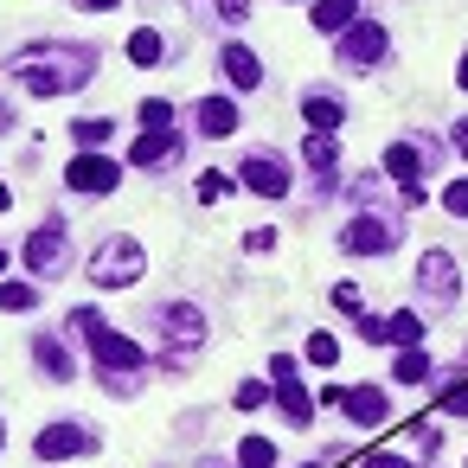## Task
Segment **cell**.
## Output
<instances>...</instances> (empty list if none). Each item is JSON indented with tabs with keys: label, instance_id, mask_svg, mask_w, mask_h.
Returning a JSON list of instances; mask_svg holds the SVG:
<instances>
[{
	"label": "cell",
	"instance_id": "cell-1",
	"mask_svg": "<svg viewBox=\"0 0 468 468\" xmlns=\"http://www.w3.org/2000/svg\"><path fill=\"white\" fill-rule=\"evenodd\" d=\"M33 97H58V90H78V84H90V71H97V52L90 46H27V52H14V65H7Z\"/></svg>",
	"mask_w": 468,
	"mask_h": 468
},
{
	"label": "cell",
	"instance_id": "cell-2",
	"mask_svg": "<svg viewBox=\"0 0 468 468\" xmlns=\"http://www.w3.org/2000/svg\"><path fill=\"white\" fill-rule=\"evenodd\" d=\"M71 334H90L103 378H110V372H142V366H148V353H142L135 340H122L116 327H103V314H97V308H78V314H71Z\"/></svg>",
	"mask_w": 468,
	"mask_h": 468
},
{
	"label": "cell",
	"instance_id": "cell-3",
	"mask_svg": "<svg viewBox=\"0 0 468 468\" xmlns=\"http://www.w3.org/2000/svg\"><path fill=\"white\" fill-rule=\"evenodd\" d=\"M142 270H148V257H142L135 238H110V244L90 257V282H97V289H135Z\"/></svg>",
	"mask_w": 468,
	"mask_h": 468
},
{
	"label": "cell",
	"instance_id": "cell-4",
	"mask_svg": "<svg viewBox=\"0 0 468 468\" xmlns=\"http://www.w3.org/2000/svg\"><path fill=\"white\" fill-rule=\"evenodd\" d=\"M270 378H276V391H270V398L282 404V417H289V423H314V398L295 385V359H289V353H276V359H270Z\"/></svg>",
	"mask_w": 468,
	"mask_h": 468
},
{
	"label": "cell",
	"instance_id": "cell-5",
	"mask_svg": "<svg viewBox=\"0 0 468 468\" xmlns=\"http://www.w3.org/2000/svg\"><path fill=\"white\" fill-rule=\"evenodd\" d=\"M398 238H391V225L385 218H372V212H359V218H346V231H340V250L346 257H385Z\"/></svg>",
	"mask_w": 468,
	"mask_h": 468
},
{
	"label": "cell",
	"instance_id": "cell-6",
	"mask_svg": "<svg viewBox=\"0 0 468 468\" xmlns=\"http://www.w3.org/2000/svg\"><path fill=\"white\" fill-rule=\"evenodd\" d=\"M33 449H39V462H71V455H90L97 436H90L84 423H46Z\"/></svg>",
	"mask_w": 468,
	"mask_h": 468
},
{
	"label": "cell",
	"instance_id": "cell-7",
	"mask_svg": "<svg viewBox=\"0 0 468 468\" xmlns=\"http://www.w3.org/2000/svg\"><path fill=\"white\" fill-rule=\"evenodd\" d=\"M385 46H391V39H385V27H372V20H353V27L340 33V58H346L353 71L378 65V58H385Z\"/></svg>",
	"mask_w": 468,
	"mask_h": 468
},
{
	"label": "cell",
	"instance_id": "cell-8",
	"mask_svg": "<svg viewBox=\"0 0 468 468\" xmlns=\"http://www.w3.org/2000/svg\"><path fill=\"white\" fill-rule=\"evenodd\" d=\"M116 180H122V167L110 154H78L65 167V186H78V193H116Z\"/></svg>",
	"mask_w": 468,
	"mask_h": 468
},
{
	"label": "cell",
	"instance_id": "cell-9",
	"mask_svg": "<svg viewBox=\"0 0 468 468\" xmlns=\"http://www.w3.org/2000/svg\"><path fill=\"white\" fill-rule=\"evenodd\" d=\"M244 186H250L257 199H282V193H289V161L270 154V148L250 154V161H244Z\"/></svg>",
	"mask_w": 468,
	"mask_h": 468
},
{
	"label": "cell",
	"instance_id": "cell-10",
	"mask_svg": "<svg viewBox=\"0 0 468 468\" xmlns=\"http://www.w3.org/2000/svg\"><path fill=\"white\" fill-rule=\"evenodd\" d=\"M65 257H71V244H65V225H39V231L27 238V270H33V276H52V270H65Z\"/></svg>",
	"mask_w": 468,
	"mask_h": 468
},
{
	"label": "cell",
	"instance_id": "cell-11",
	"mask_svg": "<svg viewBox=\"0 0 468 468\" xmlns=\"http://www.w3.org/2000/svg\"><path fill=\"white\" fill-rule=\"evenodd\" d=\"M154 327L174 334V346H199V340H206V314H199L193 302H167V308H154Z\"/></svg>",
	"mask_w": 468,
	"mask_h": 468
},
{
	"label": "cell",
	"instance_id": "cell-12",
	"mask_svg": "<svg viewBox=\"0 0 468 468\" xmlns=\"http://www.w3.org/2000/svg\"><path fill=\"white\" fill-rule=\"evenodd\" d=\"M417 282L430 289V302H455V257L449 250H423L417 257Z\"/></svg>",
	"mask_w": 468,
	"mask_h": 468
},
{
	"label": "cell",
	"instance_id": "cell-13",
	"mask_svg": "<svg viewBox=\"0 0 468 468\" xmlns=\"http://www.w3.org/2000/svg\"><path fill=\"white\" fill-rule=\"evenodd\" d=\"M340 410H346L353 423H366V430H372V423H385V417H391V398H385V391H372V385H340Z\"/></svg>",
	"mask_w": 468,
	"mask_h": 468
},
{
	"label": "cell",
	"instance_id": "cell-14",
	"mask_svg": "<svg viewBox=\"0 0 468 468\" xmlns=\"http://www.w3.org/2000/svg\"><path fill=\"white\" fill-rule=\"evenodd\" d=\"M193 122H199V135L225 142V135H238V103H231V97H206V103L193 110Z\"/></svg>",
	"mask_w": 468,
	"mask_h": 468
},
{
	"label": "cell",
	"instance_id": "cell-15",
	"mask_svg": "<svg viewBox=\"0 0 468 468\" xmlns=\"http://www.w3.org/2000/svg\"><path fill=\"white\" fill-rule=\"evenodd\" d=\"M218 65H225V78H231L238 90H257V84H263V65H257V52H250V46H225V52H218Z\"/></svg>",
	"mask_w": 468,
	"mask_h": 468
},
{
	"label": "cell",
	"instance_id": "cell-16",
	"mask_svg": "<svg viewBox=\"0 0 468 468\" xmlns=\"http://www.w3.org/2000/svg\"><path fill=\"white\" fill-rule=\"evenodd\" d=\"M302 116H308V135H334V129L346 122V103H340V97H314V90H308V97H302Z\"/></svg>",
	"mask_w": 468,
	"mask_h": 468
},
{
	"label": "cell",
	"instance_id": "cell-17",
	"mask_svg": "<svg viewBox=\"0 0 468 468\" xmlns=\"http://www.w3.org/2000/svg\"><path fill=\"white\" fill-rule=\"evenodd\" d=\"M33 359H39V372H52V378H71V372H78V359L65 353L58 334H39V340H33Z\"/></svg>",
	"mask_w": 468,
	"mask_h": 468
},
{
	"label": "cell",
	"instance_id": "cell-18",
	"mask_svg": "<svg viewBox=\"0 0 468 468\" xmlns=\"http://www.w3.org/2000/svg\"><path fill=\"white\" fill-rule=\"evenodd\" d=\"M174 154H180V142H174V135H142V142L129 148V161H135V167H174Z\"/></svg>",
	"mask_w": 468,
	"mask_h": 468
},
{
	"label": "cell",
	"instance_id": "cell-19",
	"mask_svg": "<svg viewBox=\"0 0 468 468\" xmlns=\"http://www.w3.org/2000/svg\"><path fill=\"white\" fill-rule=\"evenodd\" d=\"M385 174H391L398 186H417V174H423V154H417L410 142H391V148H385Z\"/></svg>",
	"mask_w": 468,
	"mask_h": 468
},
{
	"label": "cell",
	"instance_id": "cell-20",
	"mask_svg": "<svg viewBox=\"0 0 468 468\" xmlns=\"http://www.w3.org/2000/svg\"><path fill=\"white\" fill-rule=\"evenodd\" d=\"M359 20V0H314V33H346Z\"/></svg>",
	"mask_w": 468,
	"mask_h": 468
},
{
	"label": "cell",
	"instance_id": "cell-21",
	"mask_svg": "<svg viewBox=\"0 0 468 468\" xmlns=\"http://www.w3.org/2000/svg\"><path fill=\"white\" fill-rule=\"evenodd\" d=\"M423 340V321H417V308H398V314H385V346H417Z\"/></svg>",
	"mask_w": 468,
	"mask_h": 468
},
{
	"label": "cell",
	"instance_id": "cell-22",
	"mask_svg": "<svg viewBox=\"0 0 468 468\" xmlns=\"http://www.w3.org/2000/svg\"><path fill=\"white\" fill-rule=\"evenodd\" d=\"M302 161H308L314 174H334V161H340V142H334V135H308V142H302Z\"/></svg>",
	"mask_w": 468,
	"mask_h": 468
},
{
	"label": "cell",
	"instance_id": "cell-23",
	"mask_svg": "<svg viewBox=\"0 0 468 468\" xmlns=\"http://www.w3.org/2000/svg\"><path fill=\"white\" fill-rule=\"evenodd\" d=\"M129 58H135V65H161V58H167V39H161L154 27H142V33L129 39Z\"/></svg>",
	"mask_w": 468,
	"mask_h": 468
},
{
	"label": "cell",
	"instance_id": "cell-24",
	"mask_svg": "<svg viewBox=\"0 0 468 468\" xmlns=\"http://www.w3.org/2000/svg\"><path fill=\"white\" fill-rule=\"evenodd\" d=\"M391 378H398V385H423V378H430L423 346H404V353H398V366H391Z\"/></svg>",
	"mask_w": 468,
	"mask_h": 468
},
{
	"label": "cell",
	"instance_id": "cell-25",
	"mask_svg": "<svg viewBox=\"0 0 468 468\" xmlns=\"http://www.w3.org/2000/svg\"><path fill=\"white\" fill-rule=\"evenodd\" d=\"M238 468H276V442L270 436H244L238 442Z\"/></svg>",
	"mask_w": 468,
	"mask_h": 468
},
{
	"label": "cell",
	"instance_id": "cell-26",
	"mask_svg": "<svg viewBox=\"0 0 468 468\" xmlns=\"http://www.w3.org/2000/svg\"><path fill=\"white\" fill-rule=\"evenodd\" d=\"M0 308L27 314V308H39V289H33V282H7V276H0Z\"/></svg>",
	"mask_w": 468,
	"mask_h": 468
},
{
	"label": "cell",
	"instance_id": "cell-27",
	"mask_svg": "<svg viewBox=\"0 0 468 468\" xmlns=\"http://www.w3.org/2000/svg\"><path fill=\"white\" fill-rule=\"evenodd\" d=\"M71 135H78L84 148H103V142L116 135V122H110V116H84V122H71Z\"/></svg>",
	"mask_w": 468,
	"mask_h": 468
},
{
	"label": "cell",
	"instance_id": "cell-28",
	"mask_svg": "<svg viewBox=\"0 0 468 468\" xmlns=\"http://www.w3.org/2000/svg\"><path fill=\"white\" fill-rule=\"evenodd\" d=\"M142 122H148V135H167V129H174V103L148 97V103H142Z\"/></svg>",
	"mask_w": 468,
	"mask_h": 468
},
{
	"label": "cell",
	"instance_id": "cell-29",
	"mask_svg": "<svg viewBox=\"0 0 468 468\" xmlns=\"http://www.w3.org/2000/svg\"><path fill=\"white\" fill-rule=\"evenodd\" d=\"M225 193H231V180H225L218 167H206V174H199V199H206V206H218Z\"/></svg>",
	"mask_w": 468,
	"mask_h": 468
},
{
	"label": "cell",
	"instance_id": "cell-30",
	"mask_svg": "<svg viewBox=\"0 0 468 468\" xmlns=\"http://www.w3.org/2000/svg\"><path fill=\"white\" fill-rule=\"evenodd\" d=\"M308 359H314V366H334V359H340V340H334V334H308Z\"/></svg>",
	"mask_w": 468,
	"mask_h": 468
},
{
	"label": "cell",
	"instance_id": "cell-31",
	"mask_svg": "<svg viewBox=\"0 0 468 468\" xmlns=\"http://www.w3.org/2000/svg\"><path fill=\"white\" fill-rule=\"evenodd\" d=\"M263 398H270V391H263V378H244V385H238V410H257Z\"/></svg>",
	"mask_w": 468,
	"mask_h": 468
},
{
	"label": "cell",
	"instance_id": "cell-32",
	"mask_svg": "<svg viewBox=\"0 0 468 468\" xmlns=\"http://www.w3.org/2000/svg\"><path fill=\"white\" fill-rule=\"evenodd\" d=\"M442 410H455V417H468V378H455V385L442 391Z\"/></svg>",
	"mask_w": 468,
	"mask_h": 468
},
{
	"label": "cell",
	"instance_id": "cell-33",
	"mask_svg": "<svg viewBox=\"0 0 468 468\" xmlns=\"http://www.w3.org/2000/svg\"><path fill=\"white\" fill-rule=\"evenodd\" d=\"M218 20H225V27H244V20H250V0H218Z\"/></svg>",
	"mask_w": 468,
	"mask_h": 468
},
{
	"label": "cell",
	"instance_id": "cell-34",
	"mask_svg": "<svg viewBox=\"0 0 468 468\" xmlns=\"http://www.w3.org/2000/svg\"><path fill=\"white\" fill-rule=\"evenodd\" d=\"M442 206H449V212H455V218H468V180H455V186H449V193H442Z\"/></svg>",
	"mask_w": 468,
	"mask_h": 468
},
{
	"label": "cell",
	"instance_id": "cell-35",
	"mask_svg": "<svg viewBox=\"0 0 468 468\" xmlns=\"http://www.w3.org/2000/svg\"><path fill=\"white\" fill-rule=\"evenodd\" d=\"M334 302H340L346 314H366V308H359V289H353V282H334Z\"/></svg>",
	"mask_w": 468,
	"mask_h": 468
},
{
	"label": "cell",
	"instance_id": "cell-36",
	"mask_svg": "<svg viewBox=\"0 0 468 468\" xmlns=\"http://www.w3.org/2000/svg\"><path fill=\"white\" fill-rule=\"evenodd\" d=\"M270 244H276V231H270V225H263V231H244V250H270Z\"/></svg>",
	"mask_w": 468,
	"mask_h": 468
},
{
	"label": "cell",
	"instance_id": "cell-37",
	"mask_svg": "<svg viewBox=\"0 0 468 468\" xmlns=\"http://www.w3.org/2000/svg\"><path fill=\"white\" fill-rule=\"evenodd\" d=\"M366 468H417V462H404V455H366Z\"/></svg>",
	"mask_w": 468,
	"mask_h": 468
},
{
	"label": "cell",
	"instance_id": "cell-38",
	"mask_svg": "<svg viewBox=\"0 0 468 468\" xmlns=\"http://www.w3.org/2000/svg\"><path fill=\"white\" fill-rule=\"evenodd\" d=\"M78 7H90V14H110V7H116V0H78Z\"/></svg>",
	"mask_w": 468,
	"mask_h": 468
},
{
	"label": "cell",
	"instance_id": "cell-39",
	"mask_svg": "<svg viewBox=\"0 0 468 468\" xmlns=\"http://www.w3.org/2000/svg\"><path fill=\"white\" fill-rule=\"evenodd\" d=\"M455 148H462V154H468V122H455Z\"/></svg>",
	"mask_w": 468,
	"mask_h": 468
},
{
	"label": "cell",
	"instance_id": "cell-40",
	"mask_svg": "<svg viewBox=\"0 0 468 468\" xmlns=\"http://www.w3.org/2000/svg\"><path fill=\"white\" fill-rule=\"evenodd\" d=\"M455 84H462V90H468V52H462V65H455Z\"/></svg>",
	"mask_w": 468,
	"mask_h": 468
},
{
	"label": "cell",
	"instance_id": "cell-41",
	"mask_svg": "<svg viewBox=\"0 0 468 468\" xmlns=\"http://www.w3.org/2000/svg\"><path fill=\"white\" fill-rule=\"evenodd\" d=\"M7 206H14V186H0V212H7Z\"/></svg>",
	"mask_w": 468,
	"mask_h": 468
},
{
	"label": "cell",
	"instance_id": "cell-42",
	"mask_svg": "<svg viewBox=\"0 0 468 468\" xmlns=\"http://www.w3.org/2000/svg\"><path fill=\"white\" fill-rule=\"evenodd\" d=\"M0 276H7V250H0Z\"/></svg>",
	"mask_w": 468,
	"mask_h": 468
},
{
	"label": "cell",
	"instance_id": "cell-43",
	"mask_svg": "<svg viewBox=\"0 0 468 468\" xmlns=\"http://www.w3.org/2000/svg\"><path fill=\"white\" fill-rule=\"evenodd\" d=\"M0 436H7V423H0Z\"/></svg>",
	"mask_w": 468,
	"mask_h": 468
}]
</instances>
